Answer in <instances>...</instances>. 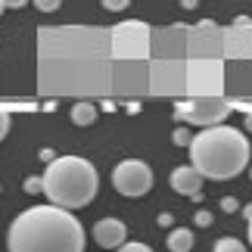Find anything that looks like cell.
<instances>
[{"label": "cell", "instance_id": "cell-18", "mask_svg": "<svg viewBox=\"0 0 252 252\" xmlns=\"http://www.w3.org/2000/svg\"><path fill=\"white\" fill-rule=\"evenodd\" d=\"M209 224H212V212L199 209V212H196V227H209Z\"/></svg>", "mask_w": 252, "mask_h": 252}, {"label": "cell", "instance_id": "cell-3", "mask_svg": "<svg viewBox=\"0 0 252 252\" xmlns=\"http://www.w3.org/2000/svg\"><path fill=\"white\" fill-rule=\"evenodd\" d=\"M100 190V174L81 156H56L44 171V196L60 209L91 206Z\"/></svg>", "mask_w": 252, "mask_h": 252}, {"label": "cell", "instance_id": "cell-17", "mask_svg": "<svg viewBox=\"0 0 252 252\" xmlns=\"http://www.w3.org/2000/svg\"><path fill=\"white\" fill-rule=\"evenodd\" d=\"M6 134H9V112L0 109V140H3Z\"/></svg>", "mask_w": 252, "mask_h": 252}, {"label": "cell", "instance_id": "cell-25", "mask_svg": "<svg viewBox=\"0 0 252 252\" xmlns=\"http://www.w3.org/2000/svg\"><path fill=\"white\" fill-rule=\"evenodd\" d=\"M249 246H252V215H249Z\"/></svg>", "mask_w": 252, "mask_h": 252}, {"label": "cell", "instance_id": "cell-1", "mask_svg": "<svg viewBox=\"0 0 252 252\" xmlns=\"http://www.w3.org/2000/svg\"><path fill=\"white\" fill-rule=\"evenodd\" d=\"M6 252H84V227L69 209L32 206L9 221Z\"/></svg>", "mask_w": 252, "mask_h": 252}, {"label": "cell", "instance_id": "cell-24", "mask_svg": "<svg viewBox=\"0 0 252 252\" xmlns=\"http://www.w3.org/2000/svg\"><path fill=\"white\" fill-rule=\"evenodd\" d=\"M246 131H249V134H252V112H249V115H246Z\"/></svg>", "mask_w": 252, "mask_h": 252}, {"label": "cell", "instance_id": "cell-11", "mask_svg": "<svg viewBox=\"0 0 252 252\" xmlns=\"http://www.w3.org/2000/svg\"><path fill=\"white\" fill-rule=\"evenodd\" d=\"M212 252H249V249H246V243H240L237 237H221Z\"/></svg>", "mask_w": 252, "mask_h": 252}, {"label": "cell", "instance_id": "cell-8", "mask_svg": "<svg viewBox=\"0 0 252 252\" xmlns=\"http://www.w3.org/2000/svg\"><path fill=\"white\" fill-rule=\"evenodd\" d=\"M94 240L103 249H119L125 240H128V227H125V221H119V218H100L94 224Z\"/></svg>", "mask_w": 252, "mask_h": 252}, {"label": "cell", "instance_id": "cell-10", "mask_svg": "<svg viewBox=\"0 0 252 252\" xmlns=\"http://www.w3.org/2000/svg\"><path fill=\"white\" fill-rule=\"evenodd\" d=\"M72 122L78 125V128L94 125V122H96V106H94V103H75V106H72Z\"/></svg>", "mask_w": 252, "mask_h": 252}, {"label": "cell", "instance_id": "cell-12", "mask_svg": "<svg viewBox=\"0 0 252 252\" xmlns=\"http://www.w3.org/2000/svg\"><path fill=\"white\" fill-rule=\"evenodd\" d=\"M22 190L25 193H32V196H37V193H44V178H25V184H22Z\"/></svg>", "mask_w": 252, "mask_h": 252}, {"label": "cell", "instance_id": "cell-23", "mask_svg": "<svg viewBox=\"0 0 252 252\" xmlns=\"http://www.w3.org/2000/svg\"><path fill=\"white\" fill-rule=\"evenodd\" d=\"M196 3H199V0H181V6H184V9H196Z\"/></svg>", "mask_w": 252, "mask_h": 252}, {"label": "cell", "instance_id": "cell-20", "mask_svg": "<svg viewBox=\"0 0 252 252\" xmlns=\"http://www.w3.org/2000/svg\"><path fill=\"white\" fill-rule=\"evenodd\" d=\"M171 221H174L171 212H162V215H159V224H162V227H171Z\"/></svg>", "mask_w": 252, "mask_h": 252}, {"label": "cell", "instance_id": "cell-4", "mask_svg": "<svg viewBox=\"0 0 252 252\" xmlns=\"http://www.w3.org/2000/svg\"><path fill=\"white\" fill-rule=\"evenodd\" d=\"M112 187L128 199H140L153 190V168L140 159H125L112 168Z\"/></svg>", "mask_w": 252, "mask_h": 252}, {"label": "cell", "instance_id": "cell-21", "mask_svg": "<svg viewBox=\"0 0 252 252\" xmlns=\"http://www.w3.org/2000/svg\"><path fill=\"white\" fill-rule=\"evenodd\" d=\"M3 3H6V9H22L28 0H3Z\"/></svg>", "mask_w": 252, "mask_h": 252}, {"label": "cell", "instance_id": "cell-22", "mask_svg": "<svg viewBox=\"0 0 252 252\" xmlns=\"http://www.w3.org/2000/svg\"><path fill=\"white\" fill-rule=\"evenodd\" d=\"M41 159H44V162H53L56 156H53V150H41Z\"/></svg>", "mask_w": 252, "mask_h": 252}, {"label": "cell", "instance_id": "cell-26", "mask_svg": "<svg viewBox=\"0 0 252 252\" xmlns=\"http://www.w3.org/2000/svg\"><path fill=\"white\" fill-rule=\"evenodd\" d=\"M3 9H6V3H3V0H0V13H3Z\"/></svg>", "mask_w": 252, "mask_h": 252}, {"label": "cell", "instance_id": "cell-13", "mask_svg": "<svg viewBox=\"0 0 252 252\" xmlns=\"http://www.w3.org/2000/svg\"><path fill=\"white\" fill-rule=\"evenodd\" d=\"M171 140L178 143V147H190V140H193V134L187 131V128H174V134H171Z\"/></svg>", "mask_w": 252, "mask_h": 252}, {"label": "cell", "instance_id": "cell-14", "mask_svg": "<svg viewBox=\"0 0 252 252\" xmlns=\"http://www.w3.org/2000/svg\"><path fill=\"white\" fill-rule=\"evenodd\" d=\"M103 9H109V13H122V9L131 6V0H100Z\"/></svg>", "mask_w": 252, "mask_h": 252}, {"label": "cell", "instance_id": "cell-16", "mask_svg": "<svg viewBox=\"0 0 252 252\" xmlns=\"http://www.w3.org/2000/svg\"><path fill=\"white\" fill-rule=\"evenodd\" d=\"M115 252H153V249H150L147 243H128V240H125V243L115 249Z\"/></svg>", "mask_w": 252, "mask_h": 252}, {"label": "cell", "instance_id": "cell-6", "mask_svg": "<svg viewBox=\"0 0 252 252\" xmlns=\"http://www.w3.org/2000/svg\"><path fill=\"white\" fill-rule=\"evenodd\" d=\"M230 112V106L224 100H193V103H178V109H174V115H178L181 122H193V125H206V128H212V125H221V119Z\"/></svg>", "mask_w": 252, "mask_h": 252}, {"label": "cell", "instance_id": "cell-9", "mask_svg": "<svg viewBox=\"0 0 252 252\" xmlns=\"http://www.w3.org/2000/svg\"><path fill=\"white\" fill-rule=\"evenodd\" d=\"M193 243H196V240H193V230L190 227H174L171 234H168V249L171 252H190Z\"/></svg>", "mask_w": 252, "mask_h": 252}, {"label": "cell", "instance_id": "cell-19", "mask_svg": "<svg viewBox=\"0 0 252 252\" xmlns=\"http://www.w3.org/2000/svg\"><path fill=\"white\" fill-rule=\"evenodd\" d=\"M221 209H224V212H237V209H240V202H237L234 196H224V199H221Z\"/></svg>", "mask_w": 252, "mask_h": 252}, {"label": "cell", "instance_id": "cell-2", "mask_svg": "<svg viewBox=\"0 0 252 252\" xmlns=\"http://www.w3.org/2000/svg\"><path fill=\"white\" fill-rule=\"evenodd\" d=\"M190 165L209 181H230L243 168H249V140L240 128L212 125L193 134L190 140Z\"/></svg>", "mask_w": 252, "mask_h": 252}, {"label": "cell", "instance_id": "cell-7", "mask_svg": "<svg viewBox=\"0 0 252 252\" xmlns=\"http://www.w3.org/2000/svg\"><path fill=\"white\" fill-rule=\"evenodd\" d=\"M202 174L193 168V165H178L171 171V190L181 193V196H190V199H199L202 196Z\"/></svg>", "mask_w": 252, "mask_h": 252}, {"label": "cell", "instance_id": "cell-5", "mask_svg": "<svg viewBox=\"0 0 252 252\" xmlns=\"http://www.w3.org/2000/svg\"><path fill=\"white\" fill-rule=\"evenodd\" d=\"M147 25L143 22H122L112 28V53L119 60L131 56H147Z\"/></svg>", "mask_w": 252, "mask_h": 252}, {"label": "cell", "instance_id": "cell-15", "mask_svg": "<svg viewBox=\"0 0 252 252\" xmlns=\"http://www.w3.org/2000/svg\"><path fill=\"white\" fill-rule=\"evenodd\" d=\"M34 6L41 9V13H56V9L63 6V0H34Z\"/></svg>", "mask_w": 252, "mask_h": 252}, {"label": "cell", "instance_id": "cell-27", "mask_svg": "<svg viewBox=\"0 0 252 252\" xmlns=\"http://www.w3.org/2000/svg\"><path fill=\"white\" fill-rule=\"evenodd\" d=\"M249 178H252V168H249Z\"/></svg>", "mask_w": 252, "mask_h": 252}]
</instances>
